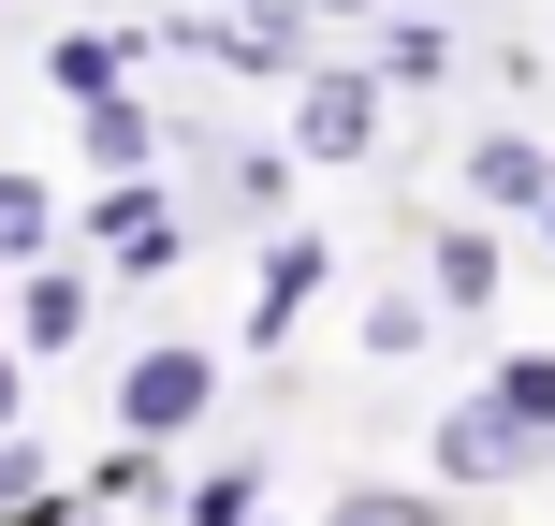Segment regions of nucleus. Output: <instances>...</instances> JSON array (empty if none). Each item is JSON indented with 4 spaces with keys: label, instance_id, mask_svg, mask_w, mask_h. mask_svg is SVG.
<instances>
[{
    "label": "nucleus",
    "instance_id": "nucleus-21",
    "mask_svg": "<svg viewBox=\"0 0 555 526\" xmlns=\"http://www.w3.org/2000/svg\"><path fill=\"white\" fill-rule=\"evenodd\" d=\"M0 322H15V264H0Z\"/></svg>",
    "mask_w": 555,
    "mask_h": 526
},
{
    "label": "nucleus",
    "instance_id": "nucleus-12",
    "mask_svg": "<svg viewBox=\"0 0 555 526\" xmlns=\"http://www.w3.org/2000/svg\"><path fill=\"white\" fill-rule=\"evenodd\" d=\"M365 29H380V59H365L380 88H453V15H424V0H395V15H365Z\"/></svg>",
    "mask_w": 555,
    "mask_h": 526
},
{
    "label": "nucleus",
    "instance_id": "nucleus-16",
    "mask_svg": "<svg viewBox=\"0 0 555 526\" xmlns=\"http://www.w3.org/2000/svg\"><path fill=\"white\" fill-rule=\"evenodd\" d=\"M44 249H59V191L0 162V264H44Z\"/></svg>",
    "mask_w": 555,
    "mask_h": 526
},
{
    "label": "nucleus",
    "instance_id": "nucleus-13",
    "mask_svg": "<svg viewBox=\"0 0 555 526\" xmlns=\"http://www.w3.org/2000/svg\"><path fill=\"white\" fill-rule=\"evenodd\" d=\"M278 498V469H263V453H220V469H191V483H176V526H249Z\"/></svg>",
    "mask_w": 555,
    "mask_h": 526
},
{
    "label": "nucleus",
    "instance_id": "nucleus-22",
    "mask_svg": "<svg viewBox=\"0 0 555 526\" xmlns=\"http://www.w3.org/2000/svg\"><path fill=\"white\" fill-rule=\"evenodd\" d=\"M541 249H555V205H541Z\"/></svg>",
    "mask_w": 555,
    "mask_h": 526
},
{
    "label": "nucleus",
    "instance_id": "nucleus-18",
    "mask_svg": "<svg viewBox=\"0 0 555 526\" xmlns=\"http://www.w3.org/2000/svg\"><path fill=\"white\" fill-rule=\"evenodd\" d=\"M424 336H439V293H365V351L380 365H410Z\"/></svg>",
    "mask_w": 555,
    "mask_h": 526
},
{
    "label": "nucleus",
    "instance_id": "nucleus-5",
    "mask_svg": "<svg viewBox=\"0 0 555 526\" xmlns=\"http://www.w3.org/2000/svg\"><path fill=\"white\" fill-rule=\"evenodd\" d=\"M88 322H103V264H15V322H0V336H15V351L29 365H59V351H88Z\"/></svg>",
    "mask_w": 555,
    "mask_h": 526
},
{
    "label": "nucleus",
    "instance_id": "nucleus-9",
    "mask_svg": "<svg viewBox=\"0 0 555 526\" xmlns=\"http://www.w3.org/2000/svg\"><path fill=\"white\" fill-rule=\"evenodd\" d=\"M74 146H88V176H162V103L146 88H103V103H74Z\"/></svg>",
    "mask_w": 555,
    "mask_h": 526
},
{
    "label": "nucleus",
    "instance_id": "nucleus-1",
    "mask_svg": "<svg viewBox=\"0 0 555 526\" xmlns=\"http://www.w3.org/2000/svg\"><path fill=\"white\" fill-rule=\"evenodd\" d=\"M541 469H555V439L512 424L482 381L439 395V424H424V483H453V498H512V483H541Z\"/></svg>",
    "mask_w": 555,
    "mask_h": 526
},
{
    "label": "nucleus",
    "instance_id": "nucleus-15",
    "mask_svg": "<svg viewBox=\"0 0 555 526\" xmlns=\"http://www.w3.org/2000/svg\"><path fill=\"white\" fill-rule=\"evenodd\" d=\"M293 176H307L293 146H249V162L220 176V220H234V234H278V205H293Z\"/></svg>",
    "mask_w": 555,
    "mask_h": 526
},
{
    "label": "nucleus",
    "instance_id": "nucleus-20",
    "mask_svg": "<svg viewBox=\"0 0 555 526\" xmlns=\"http://www.w3.org/2000/svg\"><path fill=\"white\" fill-rule=\"evenodd\" d=\"M307 15H322V29H365V15H395V0H307Z\"/></svg>",
    "mask_w": 555,
    "mask_h": 526
},
{
    "label": "nucleus",
    "instance_id": "nucleus-10",
    "mask_svg": "<svg viewBox=\"0 0 555 526\" xmlns=\"http://www.w3.org/2000/svg\"><path fill=\"white\" fill-rule=\"evenodd\" d=\"M146 59H162V29H59V44H44V88H59V103H103V88H132Z\"/></svg>",
    "mask_w": 555,
    "mask_h": 526
},
{
    "label": "nucleus",
    "instance_id": "nucleus-14",
    "mask_svg": "<svg viewBox=\"0 0 555 526\" xmlns=\"http://www.w3.org/2000/svg\"><path fill=\"white\" fill-rule=\"evenodd\" d=\"M322 526H468V512H453V483H336Z\"/></svg>",
    "mask_w": 555,
    "mask_h": 526
},
{
    "label": "nucleus",
    "instance_id": "nucleus-19",
    "mask_svg": "<svg viewBox=\"0 0 555 526\" xmlns=\"http://www.w3.org/2000/svg\"><path fill=\"white\" fill-rule=\"evenodd\" d=\"M15 424H29V351L0 336V439H15Z\"/></svg>",
    "mask_w": 555,
    "mask_h": 526
},
{
    "label": "nucleus",
    "instance_id": "nucleus-11",
    "mask_svg": "<svg viewBox=\"0 0 555 526\" xmlns=\"http://www.w3.org/2000/svg\"><path fill=\"white\" fill-rule=\"evenodd\" d=\"M74 498L117 512V526H132V512H176V453H162V439H103V453L74 469Z\"/></svg>",
    "mask_w": 555,
    "mask_h": 526
},
{
    "label": "nucleus",
    "instance_id": "nucleus-8",
    "mask_svg": "<svg viewBox=\"0 0 555 526\" xmlns=\"http://www.w3.org/2000/svg\"><path fill=\"white\" fill-rule=\"evenodd\" d=\"M468 205L482 220H541L555 205V146L541 132H468Z\"/></svg>",
    "mask_w": 555,
    "mask_h": 526
},
{
    "label": "nucleus",
    "instance_id": "nucleus-2",
    "mask_svg": "<svg viewBox=\"0 0 555 526\" xmlns=\"http://www.w3.org/2000/svg\"><path fill=\"white\" fill-rule=\"evenodd\" d=\"M220 351H205V336H146V351L132 365H117V439H205V424H220Z\"/></svg>",
    "mask_w": 555,
    "mask_h": 526
},
{
    "label": "nucleus",
    "instance_id": "nucleus-17",
    "mask_svg": "<svg viewBox=\"0 0 555 526\" xmlns=\"http://www.w3.org/2000/svg\"><path fill=\"white\" fill-rule=\"evenodd\" d=\"M482 395H498L512 424H541V439H555V351H498V365H482Z\"/></svg>",
    "mask_w": 555,
    "mask_h": 526
},
{
    "label": "nucleus",
    "instance_id": "nucleus-23",
    "mask_svg": "<svg viewBox=\"0 0 555 526\" xmlns=\"http://www.w3.org/2000/svg\"><path fill=\"white\" fill-rule=\"evenodd\" d=\"M249 526H278V512H249Z\"/></svg>",
    "mask_w": 555,
    "mask_h": 526
},
{
    "label": "nucleus",
    "instance_id": "nucleus-3",
    "mask_svg": "<svg viewBox=\"0 0 555 526\" xmlns=\"http://www.w3.org/2000/svg\"><path fill=\"white\" fill-rule=\"evenodd\" d=\"M380 117H395V88L365 74V59H307V74H293V162L307 176L380 162Z\"/></svg>",
    "mask_w": 555,
    "mask_h": 526
},
{
    "label": "nucleus",
    "instance_id": "nucleus-4",
    "mask_svg": "<svg viewBox=\"0 0 555 526\" xmlns=\"http://www.w3.org/2000/svg\"><path fill=\"white\" fill-rule=\"evenodd\" d=\"M88 264H103V278H176V264H191V205H176L162 191V176H88Z\"/></svg>",
    "mask_w": 555,
    "mask_h": 526
},
{
    "label": "nucleus",
    "instance_id": "nucleus-6",
    "mask_svg": "<svg viewBox=\"0 0 555 526\" xmlns=\"http://www.w3.org/2000/svg\"><path fill=\"white\" fill-rule=\"evenodd\" d=\"M336 293V234H307V220H278L263 234V278H249V351H293V322Z\"/></svg>",
    "mask_w": 555,
    "mask_h": 526
},
{
    "label": "nucleus",
    "instance_id": "nucleus-7",
    "mask_svg": "<svg viewBox=\"0 0 555 526\" xmlns=\"http://www.w3.org/2000/svg\"><path fill=\"white\" fill-rule=\"evenodd\" d=\"M424 293H439V322H482V307L512 293V234L482 220V205H468V220H439V234H424Z\"/></svg>",
    "mask_w": 555,
    "mask_h": 526
}]
</instances>
